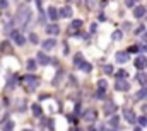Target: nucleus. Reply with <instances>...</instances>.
<instances>
[{
	"label": "nucleus",
	"instance_id": "34",
	"mask_svg": "<svg viewBox=\"0 0 147 131\" xmlns=\"http://www.w3.org/2000/svg\"><path fill=\"white\" fill-rule=\"evenodd\" d=\"M105 73H108V75H110V73H113V66L106 65V66H105Z\"/></svg>",
	"mask_w": 147,
	"mask_h": 131
},
{
	"label": "nucleus",
	"instance_id": "24",
	"mask_svg": "<svg viewBox=\"0 0 147 131\" xmlns=\"http://www.w3.org/2000/svg\"><path fill=\"white\" fill-rule=\"evenodd\" d=\"M80 70H82V72H86V73H89V72L92 70V66L89 65V63H86V61H84V63L80 65Z\"/></svg>",
	"mask_w": 147,
	"mask_h": 131
},
{
	"label": "nucleus",
	"instance_id": "18",
	"mask_svg": "<svg viewBox=\"0 0 147 131\" xmlns=\"http://www.w3.org/2000/svg\"><path fill=\"white\" fill-rule=\"evenodd\" d=\"M137 82L142 85H147V73H137Z\"/></svg>",
	"mask_w": 147,
	"mask_h": 131
},
{
	"label": "nucleus",
	"instance_id": "25",
	"mask_svg": "<svg viewBox=\"0 0 147 131\" xmlns=\"http://www.w3.org/2000/svg\"><path fill=\"white\" fill-rule=\"evenodd\" d=\"M0 51H10V43H7V41L2 43L0 44Z\"/></svg>",
	"mask_w": 147,
	"mask_h": 131
},
{
	"label": "nucleus",
	"instance_id": "39",
	"mask_svg": "<svg viewBox=\"0 0 147 131\" xmlns=\"http://www.w3.org/2000/svg\"><path fill=\"white\" fill-rule=\"evenodd\" d=\"M140 49H144V51H147V44H144V46H142Z\"/></svg>",
	"mask_w": 147,
	"mask_h": 131
},
{
	"label": "nucleus",
	"instance_id": "32",
	"mask_svg": "<svg viewBox=\"0 0 147 131\" xmlns=\"http://www.w3.org/2000/svg\"><path fill=\"white\" fill-rule=\"evenodd\" d=\"M139 49H140V48H139L137 44H134V46H130V48H128V53H137Z\"/></svg>",
	"mask_w": 147,
	"mask_h": 131
},
{
	"label": "nucleus",
	"instance_id": "17",
	"mask_svg": "<svg viewBox=\"0 0 147 131\" xmlns=\"http://www.w3.org/2000/svg\"><path fill=\"white\" fill-rule=\"evenodd\" d=\"M36 65H38L36 60H28V61H26V68H28L29 72H34V70H36Z\"/></svg>",
	"mask_w": 147,
	"mask_h": 131
},
{
	"label": "nucleus",
	"instance_id": "22",
	"mask_svg": "<svg viewBox=\"0 0 147 131\" xmlns=\"http://www.w3.org/2000/svg\"><path fill=\"white\" fill-rule=\"evenodd\" d=\"M146 96H147V87H146V89H142L140 92H137V94H135V100H139V99L146 97Z\"/></svg>",
	"mask_w": 147,
	"mask_h": 131
},
{
	"label": "nucleus",
	"instance_id": "40",
	"mask_svg": "<svg viewBox=\"0 0 147 131\" xmlns=\"http://www.w3.org/2000/svg\"><path fill=\"white\" fill-rule=\"evenodd\" d=\"M134 131H142V130H140V128H135V130H134Z\"/></svg>",
	"mask_w": 147,
	"mask_h": 131
},
{
	"label": "nucleus",
	"instance_id": "15",
	"mask_svg": "<svg viewBox=\"0 0 147 131\" xmlns=\"http://www.w3.org/2000/svg\"><path fill=\"white\" fill-rule=\"evenodd\" d=\"M31 111H33V116H36V118H41V114H43V109H41L39 104H33Z\"/></svg>",
	"mask_w": 147,
	"mask_h": 131
},
{
	"label": "nucleus",
	"instance_id": "38",
	"mask_svg": "<svg viewBox=\"0 0 147 131\" xmlns=\"http://www.w3.org/2000/svg\"><path fill=\"white\" fill-rule=\"evenodd\" d=\"M87 7H94V0H87Z\"/></svg>",
	"mask_w": 147,
	"mask_h": 131
},
{
	"label": "nucleus",
	"instance_id": "44",
	"mask_svg": "<svg viewBox=\"0 0 147 131\" xmlns=\"http://www.w3.org/2000/svg\"><path fill=\"white\" fill-rule=\"evenodd\" d=\"M146 66H147V61H146Z\"/></svg>",
	"mask_w": 147,
	"mask_h": 131
},
{
	"label": "nucleus",
	"instance_id": "4",
	"mask_svg": "<svg viewBox=\"0 0 147 131\" xmlns=\"http://www.w3.org/2000/svg\"><path fill=\"white\" fill-rule=\"evenodd\" d=\"M115 89H116L118 92H127V90L130 89V85H128V82H127L125 78H116V84H115Z\"/></svg>",
	"mask_w": 147,
	"mask_h": 131
},
{
	"label": "nucleus",
	"instance_id": "35",
	"mask_svg": "<svg viewBox=\"0 0 147 131\" xmlns=\"http://www.w3.org/2000/svg\"><path fill=\"white\" fill-rule=\"evenodd\" d=\"M125 3H127L128 7H135V0H125Z\"/></svg>",
	"mask_w": 147,
	"mask_h": 131
},
{
	"label": "nucleus",
	"instance_id": "23",
	"mask_svg": "<svg viewBox=\"0 0 147 131\" xmlns=\"http://www.w3.org/2000/svg\"><path fill=\"white\" fill-rule=\"evenodd\" d=\"M80 26H82V21H80V19H75V21H72V24H70L72 29H79Z\"/></svg>",
	"mask_w": 147,
	"mask_h": 131
},
{
	"label": "nucleus",
	"instance_id": "1",
	"mask_svg": "<svg viewBox=\"0 0 147 131\" xmlns=\"http://www.w3.org/2000/svg\"><path fill=\"white\" fill-rule=\"evenodd\" d=\"M29 21H31V10H29V7H28V5L19 7V9H17V12H16L14 22H16V24H19V26H22V27H26V26L29 24Z\"/></svg>",
	"mask_w": 147,
	"mask_h": 131
},
{
	"label": "nucleus",
	"instance_id": "33",
	"mask_svg": "<svg viewBox=\"0 0 147 131\" xmlns=\"http://www.w3.org/2000/svg\"><path fill=\"white\" fill-rule=\"evenodd\" d=\"M96 97H98V99H103V97H105V90L98 89V92H96Z\"/></svg>",
	"mask_w": 147,
	"mask_h": 131
},
{
	"label": "nucleus",
	"instance_id": "31",
	"mask_svg": "<svg viewBox=\"0 0 147 131\" xmlns=\"http://www.w3.org/2000/svg\"><path fill=\"white\" fill-rule=\"evenodd\" d=\"M137 121H139V124H140V126H147V118H146V116H140Z\"/></svg>",
	"mask_w": 147,
	"mask_h": 131
},
{
	"label": "nucleus",
	"instance_id": "8",
	"mask_svg": "<svg viewBox=\"0 0 147 131\" xmlns=\"http://www.w3.org/2000/svg\"><path fill=\"white\" fill-rule=\"evenodd\" d=\"M86 121H89V123H92V121H96V118H98V114H96V111L94 109H87L86 111V114L82 116Z\"/></svg>",
	"mask_w": 147,
	"mask_h": 131
},
{
	"label": "nucleus",
	"instance_id": "29",
	"mask_svg": "<svg viewBox=\"0 0 147 131\" xmlns=\"http://www.w3.org/2000/svg\"><path fill=\"white\" fill-rule=\"evenodd\" d=\"M7 87H9V89H16V78H14V77H10V78H9Z\"/></svg>",
	"mask_w": 147,
	"mask_h": 131
},
{
	"label": "nucleus",
	"instance_id": "5",
	"mask_svg": "<svg viewBox=\"0 0 147 131\" xmlns=\"http://www.w3.org/2000/svg\"><path fill=\"white\" fill-rule=\"evenodd\" d=\"M36 61L39 63V65H50V63H51V58H50V56H46L43 51H39V53H38V56H36Z\"/></svg>",
	"mask_w": 147,
	"mask_h": 131
},
{
	"label": "nucleus",
	"instance_id": "41",
	"mask_svg": "<svg viewBox=\"0 0 147 131\" xmlns=\"http://www.w3.org/2000/svg\"><path fill=\"white\" fill-rule=\"evenodd\" d=\"M144 39H146V41H147V33H146V34H144Z\"/></svg>",
	"mask_w": 147,
	"mask_h": 131
},
{
	"label": "nucleus",
	"instance_id": "11",
	"mask_svg": "<svg viewBox=\"0 0 147 131\" xmlns=\"http://www.w3.org/2000/svg\"><path fill=\"white\" fill-rule=\"evenodd\" d=\"M115 60H116L118 63H127V61H128V53H125V51H123V53L118 51V53L115 55Z\"/></svg>",
	"mask_w": 147,
	"mask_h": 131
},
{
	"label": "nucleus",
	"instance_id": "10",
	"mask_svg": "<svg viewBox=\"0 0 147 131\" xmlns=\"http://www.w3.org/2000/svg\"><path fill=\"white\" fill-rule=\"evenodd\" d=\"M72 14H74V12H72V7H70V5H65V7L58 12V15H62V17H65V19H70V17H72Z\"/></svg>",
	"mask_w": 147,
	"mask_h": 131
},
{
	"label": "nucleus",
	"instance_id": "2",
	"mask_svg": "<svg viewBox=\"0 0 147 131\" xmlns=\"http://www.w3.org/2000/svg\"><path fill=\"white\" fill-rule=\"evenodd\" d=\"M22 82L28 85V90H34L38 85H39V78H38L36 75H31V73L26 75V77L22 78Z\"/></svg>",
	"mask_w": 147,
	"mask_h": 131
},
{
	"label": "nucleus",
	"instance_id": "19",
	"mask_svg": "<svg viewBox=\"0 0 147 131\" xmlns=\"http://www.w3.org/2000/svg\"><path fill=\"white\" fill-rule=\"evenodd\" d=\"M82 63H84V56H82L80 53H77V55H75V58H74V65H75V66H80Z\"/></svg>",
	"mask_w": 147,
	"mask_h": 131
},
{
	"label": "nucleus",
	"instance_id": "13",
	"mask_svg": "<svg viewBox=\"0 0 147 131\" xmlns=\"http://www.w3.org/2000/svg\"><path fill=\"white\" fill-rule=\"evenodd\" d=\"M46 33L50 34V36H57V34H60V27L57 24H48L46 26Z\"/></svg>",
	"mask_w": 147,
	"mask_h": 131
},
{
	"label": "nucleus",
	"instance_id": "3",
	"mask_svg": "<svg viewBox=\"0 0 147 131\" xmlns=\"http://www.w3.org/2000/svg\"><path fill=\"white\" fill-rule=\"evenodd\" d=\"M9 34L12 36V39H14V43H16L17 46H24V44H26V37H24L22 34L19 33L17 29H12V31H10Z\"/></svg>",
	"mask_w": 147,
	"mask_h": 131
},
{
	"label": "nucleus",
	"instance_id": "16",
	"mask_svg": "<svg viewBox=\"0 0 147 131\" xmlns=\"http://www.w3.org/2000/svg\"><path fill=\"white\" fill-rule=\"evenodd\" d=\"M146 61H147V60L144 58V56H137V58H135V61H134V65L140 70V68H144V66H146Z\"/></svg>",
	"mask_w": 147,
	"mask_h": 131
},
{
	"label": "nucleus",
	"instance_id": "6",
	"mask_svg": "<svg viewBox=\"0 0 147 131\" xmlns=\"http://www.w3.org/2000/svg\"><path fill=\"white\" fill-rule=\"evenodd\" d=\"M41 46H43L45 51H50V49H53V48L57 46V41H55L53 37H50V39H45V41L41 43Z\"/></svg>",
	"mask_w": 147,
	"mask_h": 131
},
{
	"label": "nucleus",
	"instance_id": "27",
	"mask_svg": "<svg viewBox=\"0 0 147 131\" xmlns=\"http://www.w3.org/2000/svg\"><path fill=\"white\" fill-rule=\"evenodd\" d=\"M108 123H110L111 126H116V124H118V116H116V114H113V116L110 118V121H108Z\"/></svg>",
	"mask_w": 147,
	"mask_h": 131
},
{
	"label": "nucleus",
	"instance_id": "37",
	"mask_svg": "<svg viewBox=\"0 0 147 131\" xmlns=\"http://www.w3.org/2000/svg\"><path fill=\"white\" fill-rule=\"evenodd\" d=\"M142 33H144V26H139L137 31H135V34H142Z\"/></svg>",
	"mask_w": 147,
	"mask_h": 131
},
{
	"label": "nucleus",
	"instance_id": "9",
	"mask_svg": "<svg viewBox=\"0 0 147 131\" xmlns=\"http://www.w3.org/2000/svg\"><path fill=\"white\" fill-rule=\"evenodd\" d=\"M146 15V7L144 5H137L135 9H134V17L135 19H140V17H144Z\"/></svg>",
	"mask_w": 147,
	"mask_h": 131
},
{
	"label": "nucleus",
	"instance_id": "26",
	"mask_svg": "<svg viewBox=\"0 0 147 131\" xmlns=\"http://www.w3.org/2000/svg\"><path fill=\"white\" fill-rule=\"evenodd\" d=\"M29 41H31L33 44H38V43H39V39H38L36 33H31V34H29Z\"/></svg>",
	"mask_w": 147,
	"mask_h": 131
},
{
	"label": "nucleus",
	"instance_id": "28",
	"mask_svg": "<svg viewBox=\"0 0 147 131\" xmlns=\"http://www.w3.org/2000/svg\"><path fill=\"white\" fill-rule=\"evenodd\" d=\"M115 75H116V78H125V77H127V75H128V73H127V72H125V70H118V72H116V73H115Z\"/></svg>",
	"mask_w": 147,
	"mask_h": 131
},
{
	"label": "nucleus",
	"instance_id": "36",
	"mask_svg": "<svg viewBox=\"0 0 147 131\" xmlns=\"http://www.w3.org/2000/svg\"><path fill=\"white\" fill-rule=\"evenodd\" d=\"M7 5H9V2H7V0H0V7H2V9H5Z\"/></svg>",
	"mask_w": 147,
	"mask_h": 131
},
{
	"label": "nucleus",
	"instance_id": "30",
	"mask_svg": "<svg viewBox=\"0 0 147 131\" xmlns=\"http://www.w3.org/2000/svg\"><path fill=\"white\" fill-rule=\"evenodd\" d=\"M121 36H123L121 31H115V33H113V39H115V41H120V39H121Z\"/></svg>",
	"mask_w": 147,
	"mask_h": 131
},
{
	"label": "nucleus",
	"instance_id": "43",
	"mask_svg": "<svg viewBox=\"0 0 147 131\" xmlns=\"http://www.w3.org/2000/svg\"><path fill=\"white\" fill-rule=\"evenodd\" d=\"M24 131H33V130H24Z\"/></svg>",
	"mask_w": 147,
	"mask_h": 131
},
{
	"label": "nucleus",
	"instance_id": "12",
	"mask_svg": "<svg viewBox=\"0 0 147 131\" xmlns=\"http://www.w3.org/2000/svg\"><path fill=\"white\" fill-rule=\"evenodd\" d=\"M123 118L130 123V124H134L135 121H137V118H135V114H134V111H130V109H127L125 112H123Z\"/></svg>",
	"mask_w": 147,
	"mask_h": 131
},
{
	"label": "nucleus",
	"instance_id": "20",
	"mask_svg": "<svg viewBox=\"0 0 147 131\" xmlns=\"http://www.w3.org/2000/svg\"><path fill=\"white\" fill-rule=\"evenodd\" d=\"M2 131H14V123H12V121L3 123V128H2Z\"/></svg>",
	"mask_w": 147,
	"mask_h": 131
},
{
	"label": "nucleus",
	"instance_id": "14",
	"mask_svg": "<svg viewBox=\"0 0 147 131\" xmlns=\"http://www.w3.org/2000/svg\"><path fill=\"white\" fill-rule=\"evenodd\" d=\"M48 19L50 21H57L58 19V10H57V7H48Z\"/></svg>",
	"mask_w": 147,
	"mask_h": 131
},
{
	"label": "nucleus",
	"instance_id": "42",
	"mask_svg": "<svg viewBox=\"0 0 147 131\" xmlns=\"http://www.w3.org/2000/svg\"><path fill=\"white\" fill-rule=\"evenodd\" d=\"M89 131H96V130H94V128H89Z\"/></svg>",
	"mask_w": 147,
	"mask_h": 131
},
{
	"label": "nucleus",
	"instance_id": "21",
	"mask_svg": "<svg viewBox=\"0 0 147 131\" xmlns=\"http://www.w3.org/2000/svg\"><path fill=\"white\" fill-rule=\"evenodd\" d=\"M98 87H99L101 90H106V87H108V82H106L105 78H101V80H98Z\"/></svg>",
	"mask_w": 147,
	"mask_h": 131
},
{
	"label": "nucleus",
	"instance_id": "7",
	"mask_svg": "<svg viewBox=\"0 0 147 131\" xmlns=\"http://www.w3.org/2000/svg\"><path fill=\"white\" fill-rule=\"evenodd\" d=\"M115 111H116V104H115L113 100H108V102L105 104V112H106V116H113Z\"/></svg>",
	"mask_w": 147,
	"mask_h": 131
}]
</instances>
